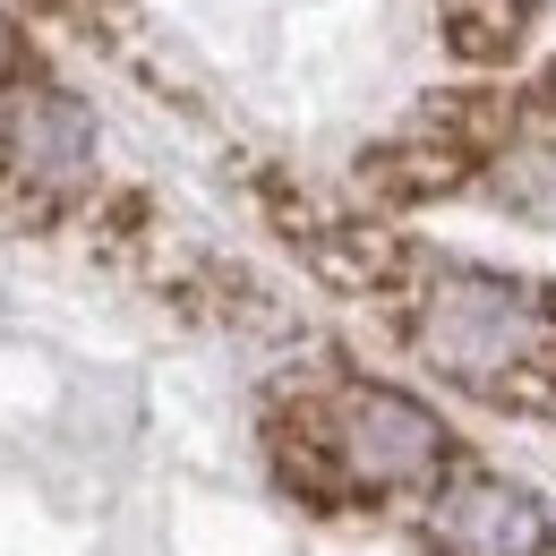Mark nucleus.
Segmentation results:
<instances>
[{
  "label": "nucleus",
  "mask_w": 556,
  "mask_h": 556,
  "mask_svg": "<svg viewBox=\"0 0 556 556\" xmlns=\"http://www.w3.org/2000/svg\"><path fill=\"white\" fill-rule=\"evenodd\" d=\"M412 343L428 368H445L471 394H505L514 377H531L556 351V317L540 291L480 266H437L412 300Z\"/></svg>",
  "instance_id": "obj_1"
},
{
  "label": "nucleus",
  "mask_w": 556,
  "mask_h": 556,
  "mask_svg": "<svg viewBox=\"0 0 556 556\" xmlns=\"http://www.w3.org/2000/svg\"><path fill=\"white\" fill-rule=\"evenodd\" d=\"M326 445H334V463L359 488H419V480H437V463H445L437 412H419L412 394H394V386H351V394H334Z\"/></svg>",
  "instance_id": "obj_2"
},
{
  "label": "nucleus",
  "mask_w": 556,
  "mask_h": 556,
  "mask_svg": "<svg viewBox=\"0 0 556 556\" xmlns=\"http://www.w3.org/2000/svg\"><path fill=\"white\" fill-rule=\"evenodd\" d=\"M428 540L445 556H540L548 548V514L514 480H454L428 514Z\"/></svg>",
  "instance_id": "obj_3"
},
{
  "label": "nucleus",
  "mask_w": 556,
  "mask_h": 556,
  "mask_svg": "<svg viewBox=\"0 0 556 556\" xmlns=\"http://www.w3.org/2000/svg\"><path fill=\"white\" fill-rule=\"evenodd\" d=\"M9 146L35 180H77L94 163V121H86L77 94H26L17 121H9Z\"/></svg>",
  "instance_id": "obj_4"
},
{
  "label": "nucleus",
  "mask_w": 556,
  "mask_h": 556,
  "mask_svg": "<svg viewBox=\"0 0 556 556\" xmlns=\"http://www.w3.org/2000/svg\"><path fill=\"white\" fill-rule=\"evenodd\" d=\"M496 198H514V206H531V214H556V154H522L496 180Z\"/></svg>",
  "instance_id": "obj_5"
},
{
  "label": "nucleus",
  "mask_w": 556,
  "mask_h": 556,
  "mask_svg": "<svg viewBox=\"0 0 556 556\" xmlns=\"http://www.w3.org/2000/svg\"><path fill=\"white\" fill-rule=\"evenodd\" d=\"M0 70H9V26H0Z\"/></svg>",
  "instance_id": "obj_6"
}]
</instances>
